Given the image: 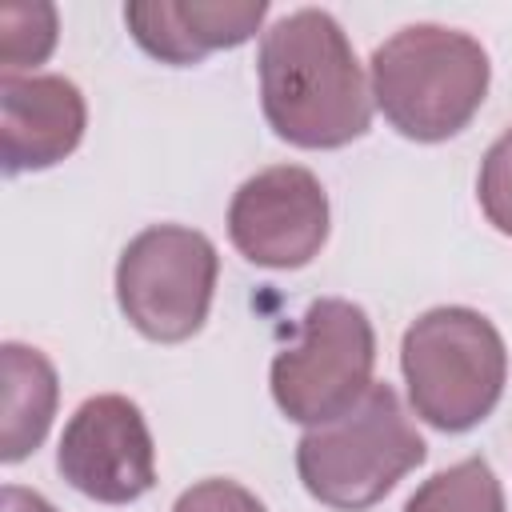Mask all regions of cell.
Instances as JSON below:
<instances>
[{"label": "cell", "mask_w": 512, "mask_h": 512, "mask_svg": "<svg viewBox=\"0 0 512 512\" xmlns=\"http://www.w3.org/2000/svg\"><path fill=\"white\" fill-rule=\"evenodd\" d=\"M0 368H4V428H0V460L4 464H20L24 456H32L56 416V400H60V380L52 360L20 340H4L0 344Z\"/></svg>", "instance_id": "11"}, {"label": "cell", "mask_w": 512, "mask_h": 512, "mask_svg": "<svg viewBox=\"0 0 512 512\" xmlns=\"http://www.w3.org/2000/svg\"><path fill=\"white\" fill-rule=\"evenodd\" d=\"M412 412L440 432H468L492 416L508 384V348L496 324L464 304L416 316L400 340Z\"/></svg>", "instance_id": "3"}, {"label": "cell", "mask_w": 512, "mask_h": 512, "mask_svg": "<svg viewBox=\"0 0 512 512\" xmlns=\"http://www.w3.org/2000/svg\"><path fill=\"white\" fill-rule=\"evenodd\" d=\"M268 128L296 148H344L372 128V92L340 20L324 8L280 16L256 52Z\"/></svg>", "instance_id": "1"}, {"label": "cell", "mask_w": 512, "mask_h": 512, "mask_svg": "<svg viewBox=\"0 0 512 512\" xmlns=\"http://www.w3.org/2000/svg\"><path fill=\"white\" fill-rule=\"evenodd\" d=\"M404 512H508L504 508V488L484 456H468L432 480H424Z\"/></svg>", "instance_id": "12"}, {"label": "cell", "mask_w": 512, "mask_h": 512, "mask_svg": "<svg viewBox=\"0 0 512 512\" xmlns=\"http://www.w3.org/2000/svg\"><path fill=\"white\" fill-rule=\"evenodd\" d=\"M376 368V332L360 304L340 296H320L300 316L296 344L280 348L272 360V400L276 408L304 424H328L348 412L368 388Z\"/></svg>", "instance_id": "5"}, {"label": "cell", "mask_w": 512, "mask_h": 512, "mask_svg": "<svg viewBox=\"0 0 512 512\" xmlns=\"http://www.w3.org/2000/svg\"><path fill=\"white\" fill-rule=\"evenodd\" d=\"M372 104L420 144H440L472 124L488 96L492 64L476 36L444 24H408L376 44Z\"/></svg>", "instance_id": "2"}, {"label": "cell", "mask_w": 512, "mask_h": 512, "mask_svg": "<svg viewBox=\"0 0 512 512\" xmlns=\"http://www.w3.org/2000/svg\"><path fill=\"white\" fill-rule=\"evenodd\" d=\"M60 36L56 8L44 0H8L0 4V68L4 76H20L52 56Z\"/></svg>", "instance_id": "13"}, {"label": "cell", "mask_w": 512, "mask_h": 512, "mask_svg": "<svg viewBox=\"0 0 512 512\" xmlns=\"http://www.w3.org/2000/svg\"><path fill=\"white\" fill-rule=\"evenodd\" d=\"M268 0H132L124 24L132 40L160 64H200L208 52L236 48L256 36Z\"/></svg>", "instance_id": "10"}, {"label": "cell", "mask_w": 512, "mask_h": 512, "mask_svg": "<svg viewBox=\"0 0 512 512\" xmlns=\"http://www.w3.org/2000/svg\"><path fill=\"white\" fill-rule=\"evenodd\" d=\"M216 276L220 256L204 232L152 224L136 232L116 260V304L140 336L180 344L204 328Z\"/></svg>", "instance_id": "6"}, {"label": "cell", "mask_w": 512, "mask_h": 512, "mask_svg": "<svg viewBox=\"0 0 512 512\" xmlns=\"http://www.w3.org/2000/svg\"><path fill=\"white\" fill-rule=\"evenodd\" d=\"M56 468L88 500H140L156 484V444L144 412L120 392L88 396L64 424Z\"/></svg>", "instance_id": "7"}, {"label": "cell", "mask_w": 512, "mask_h": 512, "mask_svg": "<svg viewBox=\"0 0 512 512\" xmlns=\"http://www.w3.org/2000/svg\"><path fill=\"white\" fill-rule=\"evenodd\" d=\"M476 196L480 208L488 216V224L504 236H512V128L492 140V148L480 160V176H476Z\"/></svg>", "instance_id": "14"}, {"label": "cell", "mask_w": 512, "mask_h": 512, "mask_svg": "<svg viewBox=\"0 0 512 512\" xmlns=\"http://www.w3.org/2000/svg\"><path fill=\"white\" fill-rule=\"evenodd\" d=\"M228 236L256 268H304L328 240V192L308 168L272 164L232 192Z\"/></svg>", "instance_id": "8"}, {"label": "cell", "mask_w": 512, "mask_h": 512, "mask_svg": "<svg viewBox=\"0 0 512 512\" xmlns=\"http://www.w3.org/2000/svg\"><path fill=\"white\" fill-rule=\"evenodd\" d=\"M172 512H268V508L244 484L224 480V476H212V480H200L188 492H180V500L172 504Z\"/></svg>", "instance_id": "15"}, {"label": "cell", "mask_w": 512, "mask_h": 512, "mask_svg": "<svg viewBox=\"0 0 512 512\" xmlns=\"http://www.w3.org/2000/svg\"><path fill=\"white\" fill-rule=\"evenodd\" d=\"M84 124L88 108L68 76H0V156L8 176L40 172L72 156L84 140Z\"/></svg>", "instance_id": "9"}, {"label": "cell", "mask_w": 512, "mask_h": 512, "mask_svg": "<svg viewBox=\"0 0 512 512\" xmlns=\"http://www.w3.org/2000/svg\"><path fill=\"white\" fill-rule=\"evenodd\" d=\"M424 456L428 448L400 396L372 380L348 412L300 436L296 472L312 500L336 512H364L424 464Z\"/></svg>", "instance_id": "4"}, {"label": "cell", "mask_w": 512, "mask_h": 512, "mask_svg": "<svg viewBox=\"0 0 512 512\" xmlns=\"http://www.w3.org/2000/svg\"><path fill=\"white\" fill-rule=\"evenodd\" d=\"M0 512H56L40 492L20 488V484H4L0 492Z\"/></svg>", "instance_id": "16"}]
</instances>
